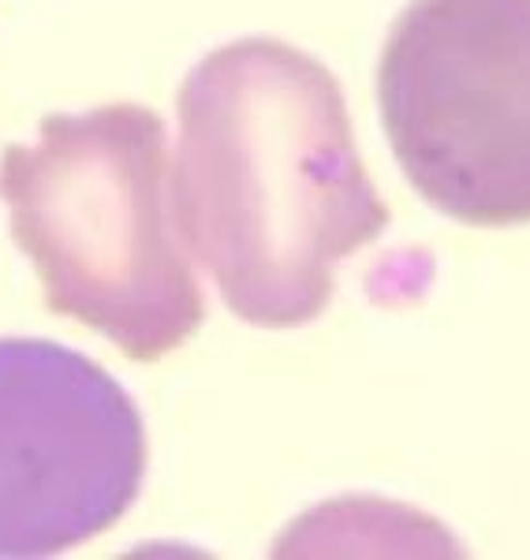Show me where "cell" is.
Here are the masks:
<instances>
[{
    "instance_id": "cell-1",
    "label": "cell",
    "mask_w": 530,
    "mask_h": 560,
    "mask_svg": "<svg viewBox=\"0 0 530 560\" xmlns=\"http://www.w3.org/2000/svg\"><path fill=\"white\" fill-rule=\"evenodd\" d=\"M173 217L232 314L266 329L318 318L337 269L389 224L337 75L303 49L244 38L179 90Z\"/></svg>"
},
{
    "instance_id": "cell-2",
    "label": "cell",
    "mask_w": 530,
    "mask_h": 560,
    "mask_svg": "<svg viewBox=\"0 0 530 560\" xmlns=\"http://www.w3.org/2000/svg\"><path fill=\"white\" fill-rule=\"evenodd\" d=\"M0 198L52 314L90 325L134 363L195 337L202 288L168 202L154 108L45 116L34 147L4 150Z\"/></svg>"
},
{
    "instance_id": "cell-3",
    "label": "cell",
    "mask_w": 530,
    "mask_h": 560,
    "mask_svg": "<svg viewBox=\"0 0 530 560\" xmlns=\"http://www.w3.org/2000/svg\"><path fill=\"white\" fill-rule=\"evenodd\" d=\"M385 135L434 210L530 224V0H411L377 68Z\"/></svg>"
},
{
    "instance_id": "cell-4",
    "label": "cell",
    "mask_w": 530,
    "mask_h": 560,
    "mask_svg": "<svg viewBox=\"0 0 530 560\" xmlns=\"http://www.w3.org/2000/svg\"><path fill=\"white\" fill-rule=\"evenodd\" d=\"M146 427L109 370L52 340H0V557H52L123 520Z\"/></svg>"
}]
</instances>
